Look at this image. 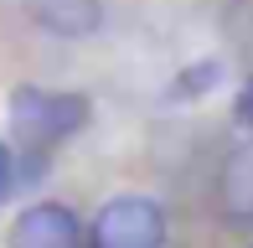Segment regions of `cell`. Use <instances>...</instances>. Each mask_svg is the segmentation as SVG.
<instances>
[{
  "label": "cell",
  "instance_id": "5b68a950",
  "mask_svg": "<svg viewBox=\"0 0 253 248\" xmlns=\"http://www.w3.org/2000/svg\"><path fill=\"white\" fill-rule=\"evenodd\" d=\"M222 207L227 217H253V145H243V150L227 155L222 165Z\"/></svg>",
  "mask_w": 253,
  "mask_h": 248
},
{
  "label": "cell",
  "instance_id": "ba28073f",
  "mask_svg": "<svg viewBox=\"0 0 253 248\" xmlns=\"http://www.w3.org/2000/svg\"><path fill=\"white\" fill-rule=\"evenodd\" d=\"M5 191H10V150L0 145V197H5Z\"/></svg>",
  "mask_w": 253,
  "mask_h": 248
},
{
  "label": "cell",
  "instance_id": "6da1fadb",
  "mask_svg": "<svg viewBox=\"0 0 253 248\" xmlns=\"http://www.w3.org/2000/svg\"><path fill=\"white\" fill-rule=\"evenodd\" d=\"M10 124L26 150H52L73 129L88 124V98L78 93H42V88H16L10 98Z\"/></svg>",
  "mask_w": 253,
  "mask_h": 248
},
{
  "label": "cell",
  "instance_id": "52a82bcc",
  "mask_svg": "<svg viewBox=\"0 0 253 248\" xmlns=\"http://www.w3.org/2000/svg\"><path fill=\"white\" fill-rule=\"evenodd\" d=\"M238 124H248V129H253V78L243 83V93H238Z\"/></svg>",
  "mask_w": 253,
  "mask_h": 248
},
{
  "label": "cell",
  "instance_id": "8992f818",
  "mask_svg": "<svg viewBox=\"0 0 253 248\" xmlns=\"http://www.w3.org/2000/svg\"><path fill=\"white\" fill-rule=\"evenodd\" d=\"M217 78H222V67H217V62H202V67H191V73H181V88H176V93L181 98L207 93V88H217Z\"/></svg>",
  "mask_w": 253,
  "mask_h": 248
},
{
  "label": "cell",
  "instance_id": "7a4b0ae2",
  "mask_svg": "<svg viewBox=\"0 0 253 248\" xmlns=\"http://www.w3.org/2000/svg\"><path fill=\"white\" fill-rule=\"evenodd\" d=\"M88 248H166V212L155 197H114L98 207Z\"/></svg>",
  "mask_w": 253,
  "mask_h": 248
},
{
  "label": "cell",
  "instance_id": "277c9868",
  "mask_svg": "<svg viewBox=\"0 0 253 248\" xmlns=\"http://www.w3.org/2000/svg\"><path fill=\"white\" fill-rule=\"evenodd\" d=\"M31 16L52 37H88L98 26V0H31Z\"/></svg>",
  "mask_w": 253,
  "mask_h": 248
},
{
  "label": "cell",
  "instance_id": "3957f363",
  "mask_svg": "<svg viewBox=\"0 0 253 248\" xmlns=\"http://www.w3.org/2000/svg\"><path fill=\"white\" fill-rule=\"evenodd\" d=\"M10 248H83V228L62 202H37L16 217Z\"/></svg>",
  "mask_w": 253,
  "mask_h": 248
}]
</instances>
